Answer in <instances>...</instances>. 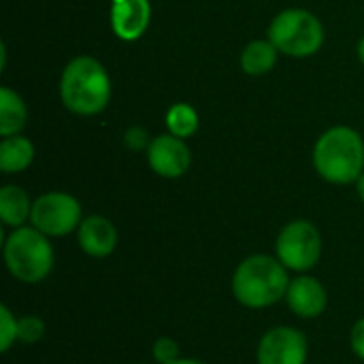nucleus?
<instances>
[{
    "instance_id": "obj_1",
    "label": "nucleus",
    "mask_w": 364,
    "mask_h": 364,
    "mask_svg": "<svg viewBox=\"0 0 364 364\" xmlns=\"http://www.w3.org/2000/svg\"><path fill=\"white\" fill-rule=\"evenodd\" d=\"M290 271L273 254H252L243 258L230 277V292L245 309H269L286 299Z\"/></svg>"
},
{
    "instance_id": "obj_2",
    "label": "nucleus",
    "mask_w": 364,
    "mask_h": 364,
    "mask_svg": "<svg viewBox=\"0 0 364 364\" xmlns=\"http://www.w3.org/2000/svg\"><path fill=\"white\" fill-rule=\"evenodd\" d=\"M60 100L75 115H98L111 100V77L92 55L70 60L60 77Z\"/></svg>"
},
{
    "instance_id": "obj_3",
    "label": "nucleus",
    "mask_w": 364,
    "mask_h": 364,
    "mask_svg": "<svg viewBox=\"0 0 364 364\" xmlns=\"http://www.w3.org/2000/svg\"><path fill=\"white\" fill-rule=\"evenodd\" d=\"M314 168L333 186L356 183L364 173V141L358 130L335 126L320 134L314 145Z\"/></svg>"
},
{
    "instance_id": "obj_4",
    "label": "nucleus",
    "mask_w": 364,
    "mask_h": 364,
    "mask_svg": "<svg viewBox=\"0 0 364 364\" xmlns=\"http://www.w3.org/2000/svg\"><path fill=\"white\" fill-rule=\"evenodd\" d=\"M2 258L9 275L26 286L45 282L55 264L51 239L32 224L13 228L2 243Z\"/></svg>"
},
{
    "instance_id": "obj_5",
    "label": "nucleus",
    "mask_w": 364,
    "mask_h": 364,
    "mask_svg": "<svg viewBox=\"0 0 364 364\" xmlns=\"http://www.w3.org/2000/svg\"><path fill=\"white\" fill-rule=\"evenodd\" d=\"M269 41L290 58L316 55L324 45V26L307 9H286L269 26Z\"/></svg>"
},
{
    "instance_id": "obj_6",
    "label": "nucleus",
    "mask_w": 364,
    "mask_h": 364,
    "mask_svg": "<svg viewBox=\"0 0 364 364\" xmlns=\"http://www.w3.org/2000/svg\"><path fill=\"white\" fill-rule=\"evenodd\" d=\"M324 252L320 228L309 220L288 222L275 239V256L290 273H309L318 267Z\"/></svg>"
},
{
    "instance_id": "obj_7",
    "label": "nucleus",
    "mask_w": 364,
    "mask_h": 364,
    "mask_svg": "<svg viewBox=\"0 0 364 364\" xmlns=\"http://www.w3.org/2000/svg\"><path fill=\"white\" fill-rule=\"evenodd\" d=\"M83 222L81 203L68 192H45L34 198L30 224L49 239H62L77 232Z\"/></svg>"
},
{
    "instance_id": "obj_8",
    "label": "nucleus",
    "mask_w": 364,
    "mask_h": 364,
    "mask_svg": "<svg viewBox=\"0 0 364 364\" xmlns=\"http://www.w3.org/2000/svg\"><path fill=\"white\" fill-rule=\"evenodd\" d=\"M309 341L294 326L269 328L256 348V364H307Z\"/></svg>"
},
{
    "instance_id": "obj_9",
    "label": "nucleus",
    "mask_w": 364,
    "mask_h": 364,
    "mask_svg": "<svg viewBox=\"0 0 364 364\" xmlns=\"http://www.w3.org/2000/svg\"><path fill=\"white\" fill-rule=\"evenodd\" d=\"M147 164L158 177L179 179L192 164V154L186 139H179L171 132L154 136L147 147Z\"/></svg>"
},
{
    "instance_id": "obj_10",
    "label": "nucleus",
    "mask_w": 364,
    "mask_h": 364,
    "mask_svg": "<svg viewBox=\"0 0 364 364\" xmlns=\"http://www.w3.org/2000/svg\"><path fill=\"white\" fill-rule=\"evenodd\" d=\"M284 303L301 320H316L328 307V290L311 273H299L290 279Z\"/></svg>"
},
{
    "instance_id": "obj_11",
    "label": "nucleus",
    "mask_w": 364,
    "mask_h": 364,
    "mask_svg": "<svg viewBox=\"0 0 364 364\" xmlns=\"http://www.w3.org/2000/svg\"><path fill=\"white\" fill-rule=\"evenodd\" d=\"M79 250L90 258H109L119 243V232L115 224L105 215H85L77 228Z\"/></svg>"
},
{
    "instance_id": "obj_12",
    "label": "nucleus",
    "mask_w": 364,
    "mask_h": 364,
    "mask_svg": "<svg viewBox=\"0 0 364 364\" xmlns=\"http://www.w3.org/2000/svg\"><path fill=\"white\" fill-rule=\"evenodd\" d=\"M151 23L149 0H111V28L119 41H139Z\"/></svg>"
},
{
    "instance_id": "obj_13",
    "label": "nucleus",
    "mask_w": 364,
    "mask_h": 364,
    "mask_svg": "<svg viewBox=\"0 0 364 364\" xmlns=\"http://www.w3.org/2000/svg\"><path fill=\"white\" fill-rule=\"evenodd\" d=\"M32 205L34 200L23 188L13 186V183L0 188V220L6 228L13 230V228L30 224Z\"/></svg>"
},
{
    "instance_id": "obj_14",
    "label": "nucleus",
    "mask_w": 364,
    "mask_h": 364,
    "mask_svg": "<svg viewBox=\"0 0 364 364\" xmlns=\"http://www.w3.org/2000/svg\"><path fill=\"white\" fill-rule=\"evenodd\" d=\"M34 154H36L34 143L28 136L21 134L4 136L0 143V171L4 175L23 173L34 162Z\"/></svg>"
},
{
    "instance_id": "obj_15",
    "label": "nucleus",
    "mask_w": 364,
    "mask_h": 364,
    "mask_svg": "<svg viewBox=\"0 0 364 364\" xmlns=\"http://www.w3.org/2000/svg\"><path fill=\"white\" fill-rule=\"evenodd\" d=\"M28 122V109L23 98L11 90V87H0V136H13L23 130Z\"/></svg>"
},
{
    "instance_id": "obj_16",
    "label": "nucleus",
    "mask_w": 364,
    "mask_h": 364,
    "mask_svg": "<svg viewBox=\"0 0 364 364\" xmlns=\"http://www.w3.org/2000/svg\"><path fill=\"white\" fill-rule=\"evenodd\" d=\"M277 47L267 38H258L245 45V49L241 51V68L243 73L252 75V77H260L273 70L275 62H277Z\"/></svg>"
},
{
    "instance_id": "obj_17",
    "label": "nucleus",
    "mask_w": 364,
    "mask_h": 364,
    "mask_svg": "<svg viewBox=\"0 0 364 364\" xmlns=\"http://www.w3.org/2000/svg\"><path fill=\"white\" fill-rule=\"evenodd\" d=\"M166 128L179 139H190L198 130V113L188 102H175L166 111Z\"/></svg>"
},
{
    "instance_id": "obj_18",
    "label": "nucleus",
    "mask_w": 364,
    "mask_h": 364,
    "mask_svg": "<svg viewBox=\"0 0 364 364\" xmlns=\"http://www.w3.org/2000/svg\"><path fill=\"white\" fill-rule=\"evenodd\" d=\"M47 333V324L41 316H21L17 324V337L19 343L23 346H34L38 343Z\"/></svg>"
},
{
    "instance_id": "obj_19",
    "label": "nucleus",
    "mask_w": 364,
    "mask_h": 364,
    "mask_svg": "<svg viewBox=\"0 0 364 364\" xmlns=\"http://www.w3.org/2000/svg\"><path fill=\"white\" fill-rule=\"evenodd\" d=\"M17 324H19V318L11 311V307L0 305V352L6 354L15 343H19Z\"/></svg>"
},
{
    "instance_id": "obj_20",
    "label": "nucleus",
    "mask_w": 364,
    "mask_h": 364,
    "mask_svg": "<svg viewBox=\"0 0 364 364\" xmlns=\"http://www.w3.org/2000/svg\"><path fill=\"white\" fill-rule=\"evenodd\" d=\"M151 358L156 364H173L181 358V348L171 337H158L151 346Z\"/></svg>"
},
{
    "instance_id": "obj_21",
    "label": "nucleus",
    "mask_w": 364,
    "mask_h": 364,
    "mask_svg": "<svg viewBox=\"0 0 364 364\" xmlns=\"http://www.w3.org/2000/svg\"><path fill=\"white\" fill-rule=\"evenodd\" d=\"M124 143H126V147H128V149H132V151H141V149H145V151H147V147H149L151 139H149V134H147V130H145V128L132 126V128H128V130H126V134H124Z\"/></svg>"
},
{
    "instance_id": "obj_22",
    "label": "nucleus",
    "mask_w": 364,
    "mask_h": 364,
    "mask_svg": "<svg viewBox=\"0 0 364 364\" xmlns=\"http://www.w3.org/2000/svg\"><path fill=\"white\" fill-rule=\"evenodd\" d=\"M350 350L352 354L364 363V316L358 318L350 331Z\"/></svg>"
},
{
    "instance_id": "obj_23",
    "label": "nucleus",
    "mask_w": 364,
    "mask_h": 364,
    "mask_svg": "<svg viewBox=\"0 0 364 364\" xmlns=\"http://www.w3.org/2000/svg\"><path fill=\"white\" fill-rule=\"evenodd\" d=\"M356 192H358V198L364 203V173L358 177V181H356Z\"/></svg>"
},
{
    "instance_id": "obj_24",
    "label": "nucleus",
    "mask_w": 364,
    "mask_h": 364,
    "mask_svg": "<svg viewBox=\"0 0 364 364\" xmlns=\"http://www.w3.org/2000/svg\"><path fill=\"white\" fill-rule=\"evenodd\" d=\"M356 53H358V60L363 62L364 66V36L358 41V47H356Z\"/></svg>"
},
{
    "instance_id": "obj_25",
    "label": "nucleus",
    "mask_w": 364,
    "mask_h": 364,
    "mask_svg": "<svg viewBox=\"0 0 364 364\" xmlns=\"http://www.w3.org/2000/svg\"><path fill=\"white\" fill-rule=\"evenodd\" d=\"M173 364H205V363H200V360H196V358H179L177 363H173Z\"/></svg>"
},
{
    "instance_id": "obj_26",
    "label": "nucleus",
    "mask_w": 364,
    "mask_h": 364,
    "mask_svg": "<svg viewBox=\"0 0 364 364\" xmlns=\"http://www.w3.org/2000/svg\"><path fill=\"white\" fill-rule=\"evenodd\" d=\"M139 364H143V363H139Z\"/></svg>"
}]
</instances>
